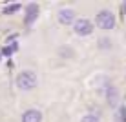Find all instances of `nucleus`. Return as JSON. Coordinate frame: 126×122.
Listing matches in <instances>:
<instances>
[{"label":"nucleus","instance_id":"obj_6","mask_svg":"<svg viewBox=\"0 0 126 122\" xmlns=\"http://www.w3.org/2000/svg\"><path fill=\"white\" fill-rule=\"evenodd\" d=\"M37 15H38V6L31 4V6L28 7V13H26V22L31 24V22H33V18H37Z\"/></svg>","mask_w":126,"mask_h":122},{"label":"nucleus","instance_id":"obj_10","mask_svg":"<svg viewBox=\"0 0 126 122\" xmlns=\"http://www.w3.org/2000/svg\"><path fill=\"white\" fill-rule=\"evenodd\" d=\"M121 11H123V15H126V2H123V6H121Z\"/></svg>","mask_w":126,"mask_h":122},{"label":"nucleus","instance_id":"obj_5","mask_svg":"<svg viewBox=\"0 0 126 122\" xmlns=\"http://www.w3.org/2000/svg\"><path fill=\"white\" fill-rule=\"evenodd\" d=\"M22 122H42V113L38 109H28L22 115Z\"/></svg>","mask_w":126,"mask_h":122},{"label":"nucleus","instance_id":"obj_7","mask_svg":"<svg viewBox=\"0 0 126 122\" xmlns=\"http://www.w3.org/2000/svg\"><path fill=\"white\" fill-rule=\"evenodd\" d=\"M106 95H108V104H110V106H117V102H119V93H117V89L110 88Z\"/></svg>","mask_w":126,"mask_h":122},{"label":"nucleus","instance_id":"obj_3","mask_svg":"<svg viewBox=\"0 0 126 122\" xmlns=\"http://www.w3.org/2000/svg\"><path fill=\"white\" fill-rule=\"evenodd\" d=\"M73 31L79 35V37H88V35H92V31H93L92 20H88V18H79L75 24H73Z\"/></svg>","mask_w":126,"mask_h":122},{"label":"nucleus","instance_id":"obj_2","mask_svg":"<svg viewBox=\"0 0 126 122\" xmlns=\"http://www.w3.org/2000/svg\"><path fill=\"white\" fill-rule=\"evenodd\" d=\"M95 26L101 29H113L115 27V15L108 9H102L95 16Z\"/></svg>","mask_w":126,"mask_h":122},{"label":"nucleus","instance_id":"obj_4","mask_svg":"<svg viewBox=\"0 0 126 122\" xmlns=\"http://www.w3.org/2000/svg\"><path fill=\"white\" fill-rule=\"evenodd\" d=\"M59 22L60 24H75V11L73 9H68V7H64V9H59V15H57Z\"/></svg>","mask_w":126,"mask_h":122},{"label":"nucleus","instance_id":"obj_9","mask_svg":"<svg viewBox=\"0 0 126 122\" xmlns=\"http://www.w3.org/2000/svg\"><path fill=\"white\" fill-rule=\"evenodd\" d=\"M80 122H101V119L95 117V115H86V117H82Z\"/></svg>","mask_w":126,"mask_h":122},{"label":"nucleus","instance_id":"obj_1","mask_svg":"<svg viewBox=\"0 0 126 122\" xmlns=\"http://www.w3.org/2000/svg\"><path fill=\"white\" fill-rule=\"evenodd\" d=\"M37 75L33 71H22L16 75V88L22 89V91H29L37 88Z\"/></svg>","mask_w":126,"mask_h":122},{"label":"nucleus","instance_id":"obj_8","mask_svg":"<svg viewBox=\"0 0 126 122\" xmlns=\"http://www.w3.org/2000/svg\"><path fill=\"white\" fill-rule=\"evenodd\" d=\"M59 55L62 56V58H71L73 56V49L69 46H62V47H59Z\"/></svg>","mask_w":126,"mask_h":122}]
</instances>
